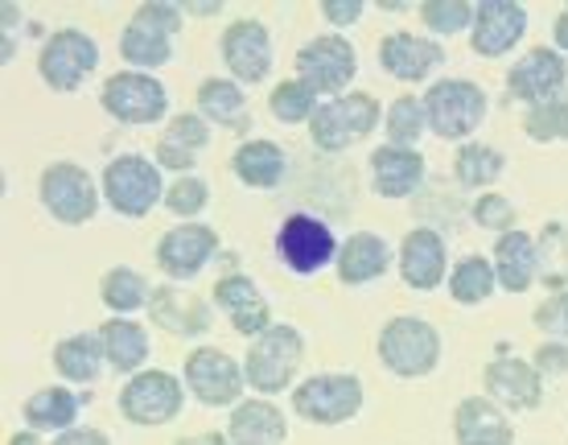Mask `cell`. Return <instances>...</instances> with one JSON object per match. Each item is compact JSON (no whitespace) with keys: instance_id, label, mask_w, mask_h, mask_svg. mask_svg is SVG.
Instances as JSON below:
<instances>
[{"instance_id":"obj_41","label":"cell","mask_w":568,"mask_h":445,"mask_svg":"<svg viewBox=\"0 0 568 445\" xmlns=\"http://www.w3.org/2000/svg\"><path fill=\"white\" fill-rule=\"evenodd\" d=\"M264 293H260V285L252 281L247 273H227L214 281V293H211V305L214 310H223L227 317H235L240 310H247V305H256Z\"/></svg>"},{"instance_id":"obj_48","label":"cell","mask_w":568,"mask_h":445,"mask_svg":"<svg viewBox=\"0 0 568 445\" xmlns=\"http://www.w3.org/2000/svg\"><path fill=\"white\" fill-rule=\"evenodd\" d=\"M54 445H112V437L103 429H91V425H74V429L58 433V437H50Z\"/></svg>"},{"instance_id":"obj_2","label":"cell","mask_w":568,"mask_h":445,"mask_svg":"<svg viewBox=\"0 0 568 445\" xmlns=\"http://www.w3.org/2000/svg\"><path fill=\"white\" fill-rule=\"evenodd\" d=\"M375 355L384 363V372H392L396 380H428L440 367L445 343H440V331L428 317L396 314L379 326Z\"/></svg>"},{"instance_id":"obj_6","label":"cell","mask_w":568,"mask_h":445,"mask_svg":"<svg viewBox=\"0 0 568 445\" xmlns=\"http://www.w3.org/2000/svg\"><path fill=\"white\" fill-rule=\"evenodd\" d=\"M425 115L428 132L440 141H478L474 132L483 129L486 115H490V95L474 79H437L425 91Z\"/></svg>"},{"instance_id":"obj_14","label":"cell","mask_w":568,"mask_h":445,"mask_svg":"<svg viewBox=\"0 0 568 445\" xmlns=\"http://www.w3.org/2000/svg\"><path fill=\"white\" fill-rule=\"evenodd\" d=\"M293 67H297L301 83H310L322 100H338L355 83L358 50L346 33H317L310 42H301Z\"/></svg>"},{"instance_id":"obj_24","label":"cell","mask_w":568,"mask_h":445,"mask_svg":"<svg viewBox=\"0 0 568 445\" xmlns=\"http://www.w3.org/2000/svg\"><path fill=\"white\" fill-rule=\"evenodd\" d=\"M396 269V252L387 244L379 231H355L342 240L338 264H334V276H338L346 289L371 285Z\"/></svg>"},{"instance_id":"obj_10","label":"cell","mask_w":568,"mask_h":445,"mask_svg":"<svg viewBox=\"0 0 568 445\" xmlns=\"http://www.w3.org/2000/svg\"><path fill=\"white\" fill-rule=\"evenodd\" d=\"M100 108L115 124L149 129V124H170V87L156 74L144 71H115L100 87Z\"/></svg>"},{"instance_id":"obj_20","label":"cell","mask_w":568,"mask_h":445,"mask_svg":"<svg viewBox=\"0 0 568 445\" xmlns=\"http://www.w3.org/2000/svg\"><path fill=\"white\" fill-rule=\"evenodd\" d=\"M483 396H490L503 413H536L544 404V375L536 372L531 360L498 355V360L486 363Z\"/></svg>"},{"instance_id":"obj_35","label":"cell","mask_w":568,"mask_h":445,"mask_svg":"<svg viewBox=\"0 0 568 445\" xmlns=\"http://www.w3.org/2000/svg\"><path fill=\"white\" fill-rule=\"evenodd\" d=\"M445 285H449V297H454L457 305H486L498 289L495 264H490V256L469 252V256L454 260V273H449Z\"/></svg>"},{"instance_id":"obj_37","label":"cell","mask_w":568,"mask_h":445,"mask_svg":"<svg viewBox=\"0 0 568 445\" xmlns=\"http://www.w3.org/2000/svg\"><path fill=\"white\" fill-rule=\"evenodd\" d=\"M317 108H322V95H317L310 83H301L297 74H293V79H281L268 95V112H272V120H281V124H310L313 115H317Z\"/></svg>"},{"instance_id":"obj_29","label":"cell","mask_w":568,"mask_h":445,"mask_svg":"<svg viewBox=\"0 0 568 445\" xmlns=\"http://www.w3.org/2000/svg\"><path fill=\"white\" fill-rule=\"evenodd\" d=\"M490 264H495L498 289L507 293H527V289L540 281V244L536 235L527 231H507L495 240V252H490Z\"/></svg>"},{"instance_id":"obj_12","label":"cell","mask_w":568,"mask_h":445,"mask_svg":"<svg viewBox=\"0 0 568 445\" xmlns=\"http://www.w3.org/2000/svg\"><path fill=\"white\" fill-rule=\"evenodd\" d=\"M185 392L202 404V408H235L247 396V375H243V360H235L223 346H194L182 363Z\"/></svg>"},{"instance_id":"obj_30","label":"cell","mask_w":568,"mask_h":445,"mask_svg":"<svg viewBox=\"0 0 568 445\" xmlns=\"http://www.w3.org/2000/svg\"><path fill=\"white\" fill-rule=\"evenodd\" d=\"M54 372L62 384H71V388H91L103 372H108V351H103V338L100 331L91 334H67V338H58L54 346Z\"/></svg>"},{"instance_id":"obj_38","label":"cell","mask_w":568,"mask_h":445,"mask_svg":"<svg viewBox=\"0 0 568 445\" xmlns=\"http://www.w3.org/2000/svg\"><path fill=\"white\" fill-rule=\"evenodd\" d=\"M416 17H420V26L428 29V38L449 42V38H457V33H466L469 38L474 4H469V0H420V4H416Z\"/></svg>"},{"instance_id":"obj_45","label":"cell","mask_w":568,"mask_h":445,"mask_svg":"<svg viewBox=\"0 0 568 445\" xmlns=\"http://www.w3.org/2000/svg\"><path fill=\"white\" fill-rule=\"evenodd\" d=\"M317 13H322V21H326L334 33H342V29L358 26V21L367 17V4H363V0H322Z\"/></svg>"},{"instance_id":"obj_7","label":"cell","mask_w":568,"mask_h":445,"mask_svg":"<svg viewBox=\"0 0 568 445\" xmlns=\"http://www.w3.org/2000/svg\"><path fill=\"white\" fill-rule=\"evenodd\" d=\"M38 199H42L45 215L62 223V227H83L100 215L103 206V190L100 182L91 178L87 165L79 161H50L42 173H38Z\"/></svg>"},{"instance_id":"obj_52","label":"cell","mask_w":568,"mask_h":445,"mask_svg":"<svg viewBox=\"0 0 568 445\" xmlns=\"http://www.w3.org/2000/svg\"><path fill=\"white\" fill-rule=\"evenodd\" d=\"M9 445H54V442H45V433H33V429H17L13 437H9Z\"/></svg>"},{"instance_id":"obj_11","label":"cell","mask_w":568,"mask_h":445,"mask_svg":"<svg viewBox=\"0 0 568 445\" xmlns=\"http://www.w3.org/2000/svg\"><path fill=\"white\" fill-rule=\"evenodd\" d=\"M272 247L293 276H317L326 273L329 264H338L342 240L326 219L310 215V211H293L288 219H281Z\"/></svg>"},{"instance_id":"obj_49","label":"cell","mask_w":568,"mask_h":445,"mask_svg":"<svg viewBox=\"0 0 568 445\" xmlns=\"http://www.w3.org/2000/svg\"><path fill=\"white\" fill-rule=\"evenodd\" d=\"M185 17H219L223 13V0H178Z\"/></svg>"},{"instance_id":"obj_28","label":"cell","mask_w":568,"mask_h":445,"mask_svg":"<svg viewBox=\"0 0 568 445\" xmlns=\"http://www.w3.org/2000/svg\"><path fill=\"white\" fill-rule=\"evenodd\" d=\"M87 401H91V396H79L71 384H45V388H38L21 404V421H26V429L58 437V433H67L79 425Z\"/></svg>"},{"instance_id":"obj_39","label":"cell","mask_w":568,"mask_h":445,"mask_svg":"<svg viewBox=\"0 0 568 445\" xmlns=\"http://www.w3.org/2000/svg\"><path fill=\"white\" fill-rule=\"evenodd\" d=\"M524 132L527 141L536 144H568V91L556 100L527 108L524 112Z\"/></svg>"},{"instance_id":"obj_40","label":"cell","mask_w":568,"mask_h":445,"mask_svg":"<svg viewBox=\"0 0 568 445\" xmlns=\"http://www.w3.org/2000/svg\"><path fill=\"white\" fill-rule=\"evenodd\" d=\"M206 206H211V186L202 182L199 173L173 178L170 190H165V211H170L178 223H199V215Z\"/></svg>"},{"instance_id":"obj_19","label":"cell","mask_w":568,"mask_h":445,"mask_svg":"<svg viewBox=\"0 0 568 445\" xmlns=\"http://www.w3.org/2000/svg\"><path fill=\"white\" fill-rule=\"evenodd\" d=\"M527 38V9L519 0H478L469 50L478 58H507Z\"/></svg>"},{"instance_id":"obj_9","label":"cell","mask_w":568,"mask_h":445,"mask_svg":"<svg viewBox=\"0 0 568 445\" xmlns=\"http://www.w3.org/2000/svg\"><path fill=\"white\" fill-rule=\"evenodd\" d=\"M185 396L190 392H185L182 375L165 372V367H144L141 375L124 380V388L115 396V408L136 429H161V425H173L182 417Z\"/></svg>"},{"instance_id":"obj_34","label":"cell","mask_w":568,"mask_h":445,"mask_svg":"<svg viewBox=\"0 0 568 445\" xmlns=\"http://www.w3.org/2000/svg\"><path fill=\"white\" fill-rule=\"evenodd\" d=\"M507 173V153L503 149H495V144L486 141H466L457 144L454 153V182L462 190H490Z\"/></svg>"},{"instance_id":"obj_4","label":"cell","mask_w":568,"mask_h":445,"mask_svg":"<svg viewBox=\"0 0 568 445\" xmlns=\"http://www.w3.org/2000/svg\"><path fill=\"white\" fill-rule=\"evenodd\" d=\"M103 206L120 219H149L156 206H165V173L149 153H120L100 173Z\"/></svg>"},{"instance_id":"obj_26","label":"cell","mask_w":568,"mask_h":445,"mask_svg":"<svg viewBox=\"0 0 568 445\" xmlns=\"http://www.w3.org/2000/svg\"><path fill=\"white\" fill-rule=\"evenodd\" d=\"M227 442L231 445H288V417L276 401L247 396L235 404L227 417Z\"/></svg>"},{"instance_id":"obj_47","label":"cell","mask_w":568,"mask_h":445,"mask_svg":"<svg viewBox=\"0 0 568 445\" xmlns=\"http://www.w3.org/2000/svg\"><path fill=\"white\" fill-rule=\"evenodd\" d=\"M153 161L161 165V173L170 170V173H178V178L194 173V165H199V158H194V153H182V149H173V144H165V141H156Z\"/></svg>"},{"instance_id":"obj_23","label":"cell","mask_w":568,"mask_h":445,"mask_svg":"<svg viewBox=\"0 0 568 445\" xmlns=\"http://www.w3.org/2000/svg\"><path fill=\"white\" fill-rule=\"evenodd\" d=\"M367 173H371V190L379 199H408L416 190L425 186L428 161L420 149H399V144H379L371 149L367 158Z\"/></svg>"},{"instance_id":"obj_18","label":"cell","mask_w":568,"mask_h":445,"mask_svg":"<svg viewBox=\"0 0 568 445\" xmlns=\"http://www.w3.org/2000/svg\"><path fill=\"white\" fill-rule=\"evenodd\" d=\"M396 273L399 281L416 293H433L449 281L454 264H449V244L445 235L433 227H413L404 231V240L396 247Z\"/></svg>"},{"instance_id":"obj_5","label":"cell","mask_w":568,"mask_h":445,"mask_svg":"<svg viewBox=\"0 0 568 445\" xmlns=\"http://www.w3.org/2000/svg\"><path fill=\"white\" fill-rule=\"evenodd\" d=\"M363 401H367V388L355 372H313L288 396L293 413L317 429H334V425L355 421L363 413Z\"/></svg>"},{"instance_id":"obj_13","label":"cell","mask_w":568,"mask_h":445,"mask_svg":"<svg viewBox=\"0 0 568 445\" xmlns=\"http://www.w3.org/2000/svg\"><path fill=\"white\" fill-rule=\"evenodd\" d=\"M100 67V42L79 26H62L38 50V79L58 95H74Z\"/></svg>"},{"instance_id":"obj_32","label":"cell","mask_w":568,"mask_h":445,"mask_svg":"<svg viewBox=\"0 0 568 445\" xmlns=\"http://www.w3.org/2000/svg\"><path fill=\"white\" fill-rule=\"evenodd\" d=\"M103 351H108V367L120 375H141L149 367L153 343H149V326H141L136 317H108L100 326Z\"/></svg>"},{"instance_id":"obj_50","label":"cell","mask_w":568,"mask_h":445,"mask_svg":"<svg viewBox=\"0 0 568 445\" xmlns=\"http://www.w3.org/2000/svg\"><path fill=\"white\" fill-rule=\"evenodd\" d=\"M173 445H231L227 429H206V433H190V437H178Z\"/></svg>"},{"instance_id":"obj_43","label":"cell","mask_w":568,"mask_h":445,"mask_svg":"<svg viewBox=\"0 0 568 445\" xmlns=\"http://www.w3.org/2000/svg\"><path fill=\"white\" fill-rule=\"evenodd\" d=\"M531 326H536L544 338L568 343V289H556L552 297H544V302L531 310Z\"/></svg>"},{"instance_id":"obj_15","label":"cell","mask_w":568,"mask_h":445,"mask_svg":"<svg viewBox=\"0 0 568 445\" xmlns=\"http://www.w3.org/2000/svg\"><path fill=\"white\" fill-rule=\"evenodd\" d=\"M219 58L227 74L240 87H260L272 79L276 54H272V33L260 17H235L223 33H219Z\"/></svg>"},{"instance_id":"obj_22","label":"cell","mask_w":568,"mask_h":445,"mask_svg":"<svg viewBox=\"0 0 568 445\" xmlns=\"http://www.w3.org/2000/svg\"><path fill=\"white\" fill-rule=\"evenodd\" d=\"M149 322L156 331H170L173 338H202L214 326V305L190 289L173 285H153V302H149Z\"/></svg>"},{"instance_id":"obj_33","label":"cell","mask_w":568,"mask_h":445,"mask_svg":"<svg viewBox=\"0 0 568 445\" xmlns=\"http://www.w3.org/2000/svg\"><path fill=\"white\" fill-rule=\"evenodd\" d=\"M100 302L108 310V317H132L141 314V310H149L153 285H149V276L129 269V264H112L100 276Z\"/></svg>"},{"instance_id":"obj_3","label":"cell","mask_w":568,"mask_h":445,"mask_svg":"<svg viewBox=\"0 0 568 445\" xmlns=\"http://www.w3.org/2000/svg\"><path fill=\"white\" fill-rule=\"evenodd\" d=\"M301 363H305V334L293 322H276L268 334L247 343V355H243L247 388L264 396V401L281 396V392H293L301 384Z\"/></svg>"},{"instance_id":"obj_46","label":"cell","mask_w":568,"mask_h":445,"mask_svg":"<svg viewBox=\"0 0 568 445\" xmlns=\"http://www.w3.org/2000/svg\"><path fill=\"white\" fill-rule=\"evenodd\" d=\"M531 363H536V372H540L544 380H556V375H568V343H556V338H544V343L536 346V355H531Z\"/></svg>"},{"instance_id":"obj_17","label":"cell","mask_w":568,"mask_h":445,"mask_svg":"<svg viewBox=\"0 0 568 445\" xmlns=\"http://www.w3.org/2000/svg\"><path fill=\"white\" fill-rule=\"evenodd\" d=\"M219 256V231L211 223H178L156 240V269L173 285H190L206 273V264Z\"/></svg>"},{"instance_id":"obj_16","label":"cell","mask_w":568,"mask_h":445,"mask_svg":"<svg viewBox=\"0 0 568 445\" xmlns=\"http://www.w3.org/2000/svg\"><path fill=\"white\" fill-rule=\"evenodd\" d=\"M503 87H507V95L515 103H524V112L527 108H540V103L568 91V58L556 45H531L527 54H519L511 62Z\"/></svg>"},{"instance_id":"obj_51","label":"cell","mask_w":568,"mask_h":445,"mask_svg":"<svg viewBox=\"0 0 568 445\" xmlns=\"http://www.w3.org/2000/svg\"><path fill=\"white\" fill-rule=\"evenodd\" d=\"M552 45L560 50V54H568V4L556 13V21H552Z\"/></svg>"},{"instance_id":"obj_31","label":"cell","mask_w":568,"mask_h":445,"mask_svg":"<svg viewBox=\"0 0 568 445\" xmlns=\"http://www.w3.org/2000/svg\"><path fill=\"white\" fill-rule=\"evenodd\" d=\"M231 173L235 182L247 190H276L288 178V153L276 141L264 136H247V141L231 153Z\"/></svg>"},{"instance_id":"obj_36","label":"cell","mask_w":568,"mask_h":445,"mask_svg":"<svg viewBox=\"0 0 568 445\" xmlns=\"http://www.w3.org/2000/svg\"><path fill=\"white\" fill-rule=\"evenodd\" d=\"M428 132L425 95H396L384 112V141L399 149H416L420 136Z\"/></svg>"},{"instance_id":"obj_27","label":"cell","mask_w":568,"mask_h":445,"mask_svg":"<svg viewBox=\"0 0 568 445\" xmlns=\"http://www.w3.org/2000/svg\"><path fill=\"white\" fill-rule=\"evenodd\" d=\"M454 445H515L511 413L490 396H466L454 408Z\"/></svg>"},{"instance_id":"obj_1","label":"cell","mask_w":568,"mask_h":445,"mask_svg":"<svg viewBox=\"0 0 568 445\" xmlns=\"http://www.w3.org/2000/svg\"><path fill=\"white\" fill-rule=\"evenodd\" d=\"M182 26L185 13L178 0H141L120 33V58L129 62V71L153 74L156 67H170Z\"/></svg>"},{"instance_id":"obj_8","label":"cell","mask_w":568,"mask_h":445,"mask_svg":"<svg viewBox=\"0 0 568 445\" xmlns=\"http://www.w3.org/2000/svg\"><path fill=\"white\" fill-rule=\"evenodd\" d=\"M387 108H379V100L371 91H346L338 100H322L317 115L310 120V141L322 153H346L379 129Z\"/></svg>"},{"instance_id":"obj_21","label":"cell","mask_w":568,"mask_h":445,"mask_svg":"<svg viewBox=\"0 0 568 445\" xmlns=\"http://www.w3.org/2000/svg\"><path fill=\"white\" fill-rule=\"evenodd\" d=\"M379 67L396 83H425V79H433L445 67V42L428 38V33L392 29L379 42Z\"/></svg>"},{"instance_id":"obj_44","label":"cell","mask_w":568,"mask_h":445,"mask_svg":"<svg viewBox=\"0 0 568 445\" xmlns=\"http://www.w3.org/2000/svg\"><path fill=\"white\" fill-rule=\"evenodd\" d=\"M474 223H478L483 231H498V235L515 231L511 199H503V194H483V199L474 202Z\"/></svg>"},{"instance_id":"obj_25","label":"cell","mask_w":568,"mask_h":445,"mask_svg":"<svg viewBox=\"0 0 568 445\" xmlns=\"http://www.w3.org/2000/svg\"><path fill=\"white\" fill-rule=\"evenodd\" d=\"M194 112L211 124V129L227 132H252V108H247V87H240L231 74H211L199 83L194 95Z\"/></svg>"},{"instance_id":"obj_42","label":"cell","mask_w":568,"mask_h":445,"mask_svg":"<svg viewBox=\"0 0 568 445\" xmlns=\"http://www.w3.org/2000/svg\"><path fill=\"white\" fill-rule=\"evenodd\" d=\"M161 141L173 144V149H182V153H194L199 158L202 149L214 141V129L202 120L199 112H182V115H170V124L161 132Z\"/></svg>"}]
</instances>
